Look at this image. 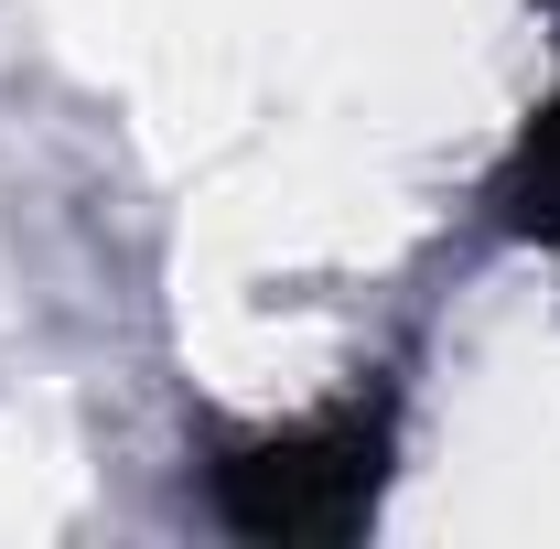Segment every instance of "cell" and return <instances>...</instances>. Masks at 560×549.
I'll use <instances>...</instances> for the list:
<instances>
[{"label":"cell","mask_w":560,"mask_h":549,"mask_svg":"<svg viewBox=\"0 0 560 549\" xmlns=\"http://www.w3.org/2000/svg\"><path fill=\"white\" fill-rule=\"evenodd\" d=\"M388 442H399L388 399H346V410L291 420V431H226L206 464V495H215V517L259 549H335L377 517Z\"/></svg>","instance_id":"1"},{"label":"cell","mask_w":560,"mask_h":549,"mask_svg":"<svg viewBox=\"0 0 560 549\" xmlns=\"http://www.w3.org/2000/svg\"><path fill=\"white\" fill-rule=\"evenodd\" d=\"M495 206H506V226H528V237H550V248H560V97L528 119L506 184H495Z\"/></svg>","instance_id":"2"}]
</instances>
